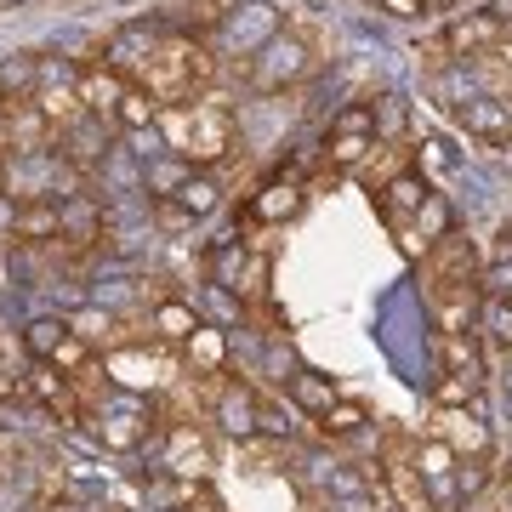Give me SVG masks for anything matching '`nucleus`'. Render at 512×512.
<instances>
[{
  "label": "nucleus",
  "instance_id": "nucleus-1",
  "mask_svg": "<svg viewBox=\"0 0 512 512\" xmlns=\"http://www.w3.org/2000/svg\"><path fill=\"white\" fill-rule=\"evenodd\" d=\"M313 69H319V57H313V46L302 35H268L256 46V57L245 63V80L262 97H279L285 86H302Z\"/></svg>",
  "mask_w": 512,
  "mask_h": 512
},
{
  "label": "nucleus",
  "instance_id": "nucleus-2",
  "mask_svg": "<svg viewBox=\"0 0 512 512\" xmlns=\"http://www.w3.org/2000/svg\"><path fill=\"white\" fill-rule=\"evenodd\" d=\"M501 40H507V23L495 18V12H461V18H450L444 23V35L433 40V52H439V63L444 57H490V52H501Z\"/></svg>",
  "mask_w": 512,
  "mask_h": 512
},
{
  "label": "nucleus",
  "instance_id": "nucleus-3",
  "mask_svg": "<svg viewBox=\"0 0 512 512\" xmlns=\"http://www.w3.org/2000/svg\"><path fill=\"white\" fill-rule=\"evenodd\" d=\"M57 154H63L74 171H86V177H92L97 165L114 154V120H103V114H86V120H74L69 131H57Z\"/></svg>",
  "mask_w": 512,
  "mask_h": 512
},
{
  "label": "nucleus",
  "instance_id": "nucleus-4",
  "mask_svg": "<svg viewBox=\"0 0 512 512\" xmlns=\"http://www.w3.org/2000/svg\"><path fill=\"white\" fill-rule=\"evenodd\" d=\"M6 143H12V154H46V148H57V126L40 114L35 97L6 103Z\"/></svg>",
  "mask_w": 512,
  "mask_h": 512
},
{
  "label": "nucleus",
  "instance_id": "nucleus-5",
  "mask_svg": "<svg viewBox=\"0 0 512 512\" xmlns=\"http://www.w3.org/2000/svg\"><path fill=\"white\" fill-rule=\"evenodd\" d=\"M160 467H165L171 478H188V484L211 473V450H205V439L194 433V427H188V421H171V427H165Z\"/></svg>",
  "mask_w": 512,
  "mask_h": 512
},
{
  "label": "nucleus",
  "instance_id": "nucleus-6",
  "mask_svg": "<svg viewBox=\"0 0 512 512\" xmlns=\"http://www.w3.org/2000/svg\"><path fill=\"white\" fill-rule=\"evenodd\" d=\"M23 387H29V399H35L40 410H52V416H63V421H80V416H86V404H80L74 382H69L57 365H35L29 376H23Z\"/></svg>",
  "mask_w": 512,
  "mask_h": 512
},
{
  "label": "nucleus",
  "instance_id": "nucleus-7",
  "mask_svg": "<svg viewBox=\"0 0 512 512\" xmlns=\"http://www.w3.org/2000/svg\"><path fill=\"white\" fill-rule=\"evenodd\" d=\"M302 205H308V188L296 183V177H285V171H279L274 183H262V188L251 194L245 217H251V222H291Z\"/></svg>",
  "mask_w": 512,
  "mask_h": 512
},
{
  "label": "nucleus",
  "instance_id": "nucleus-8",
  "mask_svg": "<svg viewBox=\"0 0 512 512\" xmlns=\"http://www.w3.org/2000/svg\"><path fill=\"white\" fill-rule=\"evenodd\" d=\"M456 120L473 137H484V143H512V97H467L456 109Z\"/></svg>",
  "mask_w": 512,
  "mask_h": 512
},
{
  "label": "nucleus",
  "instance_id": "nucleus-9",
  "mask_svg": "<svg viewBox=\"0 0 512 512\" xmlns=\"http://www.w3.org/2000/svg\"><path fill=\"white\" fill-rule=\"evenodd\" d=\"M12 239H18V245H57V239H63V205L57 200L12 205Z\"/></svg>",
  "mask_w": 512,
  "mask_h": 512
},
{
  "label": "nucleus",
  "instance_id": "nucleus-10",
  "mask_svg": "<svg viewBox=\"0 0 512 512\" xmlns=\"http://www.w3.org/2000/svg\"><path fill=\"white\" fill-rule=\"evenodd\" d=\"M126 92H131V80L120 69H109V63H86V69H80V103H86V114L114 120V109H120Z\"/></svg>",
  "mask_w": 512,
  "mask_h": 512
},
{
  "label": "nucleus",
  "instance_id": "nucleus-11",
  "mask_svg": "<svg viewBox=\"0 0 512 512\" xmlns=\"http://www.w3.org/2000/svg\"><path fill=\"white\" fill-rule=\"evenodd\" d=\"M427 200H433V188L421 183V171H404V177H393L387 188H376V211H382L393 228H404V217H421Z\"/></svg>",
  "mask_w": 512,
  "mask_h": 512
},
{
  "label": "nucleus",
  "instance_id": "nucleus-12",
  "mask_svg": "<svg viewBox=\"0 0 512 512\" xmlns=\"http://www.w3.org/2000/svg\"><path fill=\"white\" fill-rule=\"evenodd\" d=\"M109 376L120 387H165V382H171V376H165V359H160V353L148 359L143 348H114L109 353Z\"/></svg>",
  "mask_w": 512,
  "mask_h": 512
},
{
  "label": "nucleus",
  "instance_id": "nucleus-13",
  "mask_svg": "<svg viewBox=\"0 0 512 512\" xmlns=\"http://www.w3.org/2000/svg\"><path fill=\"white\" fill-rule=\"evenodd\" d=\"M376 154V131H336L325 137V171H365V160Z\"/></svg>",
  "mask_w": 512,
  "mask_h": 512
},
{
  "label": "nucleus",
  "instance_id": "nucleus-14",
  "mask_svg": "<svg viewBox=\"0 0 512 512\" xmlns=\"http://www.w3.org/2000/svg\"><path fill=\"white\" fill-rule=\"evenodd\" d=\"M433 274H439L444 291H456V285H473L478 274V251L467 245L461 234H444V245L433 251Z\"/></svg>",
  "mask_w": 512,
  "mask_h": 512
},
{
  "label": "nucleus",
  "instance_id": "nucleus-15",
  "mask_svg": "<svg viewBox=\"0 0 512 512\" xmlns=\"http://www.w3.org/2000/svg\"><path fill=\"white\" fill-rule=\"evenodd\" d=\"M148 325H154V342H188V336L200 330V313H194V302H183V296H165V302H154Z\"/></svg>",
  "mask_w": 512,
  "mask_h": 512
},
{
  "label": "nucleus",
  "instance_id": "nucleus-16",
  "mask_svg": "<svg viewBox=\"0 0 512 512\" xmlns=\"http://www.w3.org/2000/svg\"><path fill=\"white\" fill-rule=\"evenodd\" d=\"M160 200H177L188 217L200 222V217H211V211L222 205V188H217V177H211V171H188L183 183H177V194H160Z\"/></svg>",
  "mask_w": 512,
  "mask_h": 512
},
{
  "label": "nucleus",
  "instance_id": "nucleus-17",
  "mask_svg": "<svg viewBox=\"0 0 512 512\" xmlns=\"http://www.w3.org/2000/svg\"><path fill=\"white\" fill-rule=\"evenodd\" d=\"M382 484H387V495H393L404 512H433V501H427V484H421V473H416V461H387Z\"/></svg>",
  "mask_w": 512,
  "mask_h": 512
},
{
  "label": "nucleus",
  "instance_id": "nucleus-18",
  "mask_svg": "<svg viewBox=\"0 0 512 512\" xmlns=\"http://www.w3.org/2000/svg\"><path fill=\"white\" fill-rule=\"evenodd\" d=\"M439 439L450 444V450H473V456H484V450H490V427H484V421H473L467 416V410H444L439 416Z\"/></svg>",
  "mask_w": 512,
  "mask_h": 512
},
{
  "label": "nucleus",
  "instance_id": "nucleus-19",
  "mask_svg": "<svg viewBox=\"0 0 512 512\" xmlns=\"http://www.w3.org/2000/svg\"><path fill=\"white\" fill-rule=\"evenodd\" d=\"M183 348H188V365H194V376H217V370L228 365V336H222L217 325H200V330L183 342Z\"/></svg>",
  "mask_w": 512,
  "mask_h": 512
},
{
  "label": "nucleus",
  "instance_id": "nucleus-20",
  "mask_svg": "<svg viewBox=\"0 0 512 512\" xmlns=\"http://www.w3.org/2000/svg\"><path fill=\"white\" fill-rule=\"evenodd\" d=\"M114 126L131 131V137H137V131H148V126H160V103H154L143 86H131V92L120 97V109H114Z\"/></svg>",
  "mask_w": 512,
  "mask_h": 512
},
{
  "label": "nucleus",
  "instance_id": "nucleus-21",
  "mask_svg": "<svg viewBox=\"0 0 512 512\" xmlns=\"http://www.w3.org/2000/svg\"><path fill=\"white\" fill-rule=\"evenodd\" d=\"M63 342H69V319H35V325H29V336H23V348H29V359H35V365H52Z\"/></svg>",
  "mask_w": 512,
  "mask_h": 512
},
{
  "label": "nucleus",
  "instance_id": "nucleus-22",
  "mask_svg": "<svg viewBox=\"0 0 512 512\" xmlns=\"http://www.w3.org/2000/svg\"><path fill=\"white\" fill-rule=\"evenodd\" d=\"M18 97H35V57H6L0 63V109L18 103Z\"/></svg>",
  "mask_w": 512,
  "mask_h": 512
},
{
  "label": "nucleus",
  "instance_id": "nucleus-23",
  "mask_svg": "<svg viewBox=\"0 0 512 512\" xmlns=\"http://www.w3.org/2000/svg\"><path fill=\"white\" fill-rule=\"evenodd\" d=\"M370 109H376V143H399L404 126H410V103H404L399 92H387L382 103L370 97Z\"/></svg>",
  "mask_w": 512,
  "mask_h": 512
},
{
  "label": "nucleus",
  "instance_id": "nucleus-24",
  "mask_svg": "<svg viewBox=\"0 0 512 512\" xmlns=\"http://www.w3.org/2000/svg\"><path fill=\"white\" fill-rule=\"evenodd\" d=\"M217 416H222V427H228V433H239V439H251V433H256V399H251V393H239V387H228V393H222Z\"/></svg>",
  "mask_w": 512,
  "mask_h": 512
},
{
  "label": "nucleus",
  "instance_id": "nucleus-25",
  "mask_svg": "<svg viewBox=\"0 0 512 512\" xmlns=\"http://www.w3.org/2000/svg\"><path fill=\"white\" fill-rule=\"evenodd\" d=\"M365 404H330L325 416H319V433L325 439H359L365 433Z\"/></svg>",
  "mask_w": 512,
  "mask_h": 512
},
{
  "label": "nucleus",
  "instance_id": "nucleus-26",
  "mask_svg": "<svg viewBox=\"0 0 512 512\" xmlns=\"http://www.w3.org/2000/svg\"><path fill=\"white\" fill-rule=\"evenodd\" d=\"M291 393H296V404H308L313 416H325L330 404H336V382H325V376H313V370L291 376Z\"/></svg>",
  "mask_w": 512,
  "mask_h": 512
},
{
  "label": "nucleus",
  "instance_id": "nucleus-27",
  "mask_svg": "<svg viewBox=\"0 0 512 512\" xmlns=\"http://www.w3.org/2000/svg\"><path fill=\"white\" fill-rule=\"evenodd\" d=\"M433 97H439L444 109H461V103L478 97V92L467 86V69H439V74H433Z\"/></svg>",
  "mask_w": 512,
  "mask_h": 512
},
{
  "label": "nucleus",
  "instance_id": "nucleus-28",
  "mask_svg": "<svg viewBox=\"0 0 512 512\" xmlns=\"http://www.w3.org/2000/svg\"><path fill=\"white\" fill-rule=\"evenodd\" d=\"M478 393V376H461V370H444V382L433 387V399L450 404V410H461V404H473Z\"/></svg>",
  "mask_w": 512,
  "mask_h": 512
},
{
  "label": "nucleus",
  "instance_id": "nucleus-29",
  "mask_svg": "<svg viewBox=\"0 0 512 512\" xmlns=\"http://www.w3.org/2000/svg\"><path fill=\"white\" fill-rule=\"evenodd\" d=\"M444 370L478 376V348H473V336H444Z\"/></svg>",
  "mask_w": 512,
  "mask_h": 512
},
{
  "label": "nucleus",
  "instance_id": "nucleus-30",
  "mask_svg": "<svg viewBox=\"0 0 512 512\" xmlns=\"http://www.w3.org/2000/svg\"><path fill=\"white\" fill-rule=\"evenodd\" d=\"M478 325L490 330L495 342H507V348H512V302H501V296H490V302H484V319H478Z\"/></svg>",
  "mask_w": 512,
  "mask_h": 512
},
{
  "label": "nucleus",
  "instance_id": "nucleus-31",
  "mask_svg": "<svg viewBox=\"0 0 512 512\" xmlns=\"http://www.w3.org/2000/svg\"><path fill=\"white\" fill-rule=\"evenodd\" d=\"M69 330L80 336V342H109L114 319H109V313H74V319H69Z\"/></svg>",
  "mask_w": 512,
  "mask_h": 512
},
{
  "label": "nucleus",
  "instance_id": "nucleus-32",
  "mask_svg": "<svg viewBox=\"0 0 512 512\" xmlns=\"http://www.w3.org/2000/svg\"><path fill=\"white\" fill-rule=\"evenodd\" d=\"M154 222H160L165 234H188V228H194V217H188L177 200H160V205H154Z\"/></svg>",
  "mask_w": 512,
  "mask_h": 512
},
{
  "label": "nucleus",
  "instance_id": "nucleus-33",
  "mask_svg": "<svg viewBox=\"0 0 512 512\" xmlns=\"http://www.w3.org/2000/svg\"><path fill=\"white\" fill-rule=\"evenodd\" d=\"M416 165H427V171H450V148H444L439 137H427V143H416Z\"/></svg>",
  "mask_w": 512,
  "mask_h": 512
},
{
  "label": "nucleus",
  "instance_id": "nucleus-34",
  "mask_svg": "<svg viewBox=\"0 0 512 512\" xmlns=\"http://www.w3.org/2000/svg\"><path fill=\"white\" fill-rule=\"evenodd\" d=\"M376 12H387V18H427V6L421 0H370Z\"/></svg>",
  "mask_w": 512,
  "mask_h": 512
},
{
  "label": "nucleus",
  "instance_id": "nucleus-35",
  "mask_svg": "<svg viewBox=\"0 0 512 512\" xmlns=\"http://www.w3.org/2000/svg\"><path fill=\"white\" fill-rule=\"evenodd\" d=\"M484 484H490V473H484L478 461H467V467H461V473H456V490H461V495H478V490H484Z\"/></svg>",
  "mask_w": 512,
  "mask_h": 512
},
{
  "label": "nucleus",
  "instance_id": "nucleus-36",
  "mask_svg": "<svg viewBox=\"0 0 512 512\" xmlns=\"http://www.w3.org/2000/svg\"><path fill=\"white\" fill-rule=\"evenodd\" d=\"M262 285H268V262L256 256L251 268H245V285H239V291H245V296H262Z\"/></svg>",
  "mask_w": 512,
  "mask_h": 512
},
{
  "label": "nucleus",
  "instance_id": "nucleus-37",
  "mask_svg": "<svg viewBox=\"0 0 512 512\" xmlns=\"http://www.w3.org/2000/svg\"><path fill=\"white\" fill-rule=\"evenodd\" d=\"M421 6H427V12H444V6H456V0H421Z\"/></svg>",
  "mask_w": 512,
  "mask_h": 512
},
{
  "label": "nucleus",
  "instance_id": "nucleus-38",
  "mask_svg": "<svg viewBox=\"0 0 512 512\" xmlns=\"http://www.w3.org/2000/svg\"><path fill=\"white\" fill-rule=\"evenodd\" d=\"M501 239H507V256H512V222H507V228H501Z\"/></svg>",
  "mask_w": 512,
  "mask_h": 512
},
{
  "label": "nucleus",
  "instance_id": "nucleus-39",
  "mask_svg": "<svg viewBox=\"0 0 512 512\" xmlns=\"http://www.w3.org/2000/svg\"><path fill=\"white\" fill-rule=\"evenodd\" d=\"M501 148H507V154H501V160H507V171H512V143H501Z\"/></svg>",
  "mask_w": 512,
  "mask_h": 512
},
{
  "label": "nucleus",
  "instance_id": "nucleus-40",
  "mask_svg": "<svg viewBox=\"0 0 512 512\" xmlns=\"http://www.w3.org/2000/svg\"><path fill=\"white\" fill-rule=\"evenodd\" d=\"M6 6H35V0H6Z\"/></svg>",
  "mask_w": 512,
  "mask_h": 512
},
{
  "label": "nucleus",
  "instance_id": "nucleus-41",
  "mask_svg": "<svg viewBox=\"0 0 512 512\" xmlns=\"http://www.w3.org/2000/svg\"><path fill=\"white\" fill-rule=\"evenodd\" d=\"M0 6H6V0H0Z\"/></svg>",
  "mask_w": 512,
  "mask_h": 512
}]
</instances>
